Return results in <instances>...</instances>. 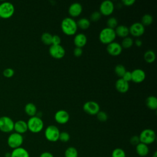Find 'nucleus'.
I'll return each instance as SVG.
<instances>
[{"instance_id": "f257e3e1", "label": "nucleus", "mask_w": 157, "mask_h": 157, "mask_svg": "<svg viewBox=\"0 0 157 157\" xmlns=\"http://www.w3.org/2000/svg\"><path fill=\"white\" fill-rule=\"evenodd\" d=\"M62 31L67 36H73L77 31L76 21L71 17H66L63 19L61 23Z\"/></svg>"}, {"instance_id": "f03ea898", "label": "nucleus", "mask_w": 157, "mask_h": 157, "mask_svg": "<svg viewBox=\"0 0 157 157\" xmlns=\"http://www.w3.org/2000/svg\"><path fill=\"white\" fill-rule=\"evenodd\" d=\"M28 129L33 133H38L44 128V122L41 118L36 115L29 118L27 121Z\"/></svg>"}, {"instance_id": "7ed1b4c3", "label": "nucleus", "mask_w": 157, "mask_h": 157, "mask_svg": "<svg viewBox=\"0 0 157 157\" xmlns=\"http://www.w3.org/2000/svg\"><path fill=\"white\" fill-rule=\"evenodd\" d=\"M115 37L116 34L115 30L107 27L103 28L99 34L100 41L104 44H109L113 42Z\"/></svg>"}, {"instance_id": "20e7f679", "label": "nucleus", "mask_w": 157, "mask_h": 157, "mask_svg": "<svg viewBox=\"0 0 157 157\" xmlns=\"http://www.w3.org/2000/svg\"><path fill=\"white\" fill-rule=\"evenodd\" d=\"M140 142L146 145L153 143L156 139V134L151 129H144L139 136Z\"/></svg>"}, {"instance_id": "39448f33", "label": "nucleus", "mask_w": 157, "mask_h": 157, "mask_svg": "<svg viewBox=\"0 0 157 157\" xmlns=\"http://www.w3.org/2000/svg\"><path fill=\"white\" fill-rule=\"evenodd\" d=\"M60 131L59 129L55 125L48 126L44 132L46 139L50 142H55L59 140Z\"/></svg>"}, {"instance_id": "423d86ee", "label": "nucleus", "mask_w": 157, "mask_h": 157, "mask_svg": "<svg viewBox=\"0 0 157 157\" xmlns=\"http://www.w3.org/2000/svg\"><path fill=\"white\" fill-rule=\"evenodd\" d=\"M14 12L15 7L11 2H4L0 4V18H10L13 15Z\"/></svg>"}, {"instance_id": "0eeeda50", "label": "nucleus", "mask_w": 157, "mask_h": 157, "mask_svg": "<svg viewBox=\"0 0 157 157\" xmlns=\"http://www.w3.org/2000/svg\"><path fill=\"white\" fill-rule=\"evenodd\" d=\"M23 142V137L21 134L17 132H13L10 134L7 139L8 145L13 148L20 147Z\"/></svg>"}, {"instance_id": "6e6552de", "label": "nucleus", "mask_w": 157, "mask_h": 157, "mask_svg": "<svg viewBox=\"0 0 157 157\" xmlns=\"http://www.w3.org/2000/svg\"><path fill=\"white\" fill-rule=\"evenodd\" d=\"M14 122L9 117L2 116L0 117V131L4 132H10L13 130Z\"/></svg>"}, {"instance_id": "1a4fd4ad", "label": "nucleus", "mask_w": 157, "mask_h": 157, "mask_svg": "<svg viewBox=\"0 0 157 157\" xmlns=\"http://www.w3.org/2000/svg\"><path fill=\"white\" fill-rule=\"evenodd\" d=\"M83 109L85 112L89 115H96L100 111V107L98 102L93 101H89L84 103Z\"/></svg>"}, {"instance_id": "9d476101", "label": "nucleus", "mask_w": 157, "mask_h": 157, "mask_svg": "<svg viewBox=\"0 0 157 157\" xmlns=\"http://www.w3.org/2000/svg\"><path fill=\"white\" fill-rule=\"evenodd\" d=\"M114 10V4L110 0H105L101 2L99 7V12L101 15L108 16L111 15Z\"/></svg>"}, {"instance_id": "9b49d317", "label": "nucleus", "mask_w": 157, "mask_h": 157, "mask_svg": "<svg viewBox=\"0 0 157 157\" xmlns=\"http://www.w3.org/2000/svg\"><path fill=\"white\" fill-rule=\"evenodd\" d=\"M65 50L61 45H51L49 48L50 55L55 59H61L65 55Z\"/></svg>"}, {"instance_id": "f8f14e48", "label": "nucleus", "mask_w": 157, "mask_h": 157, "mask_svg": "<svg viewBox=\"0 0 157 157\" xmlns=\"http://www.w3.org/2000/svg\"><path fill=\"white\" fill-rule=\"evenodd\" d=\"M129 33L135 37H139L144 34L145 26L140 22H135L129 28Z\"/></svg>"}, {"instance_id": "ddd939ff", "label": "nucleus", "mask_w": 157, "mask_h": 157, "mask_svg": "<svg viewBox=\"0 0 157 157\" xmlns=\"http://www.w3.org/2000/svg\"><path fill=\"white\" fill-rule=\"evenodd\" d=\"M69 114L65 110H59L55 113L54 118L55 121L61 124H66L69 120Z\"/></svg>"}, {"instance_id": "4468645a", "label": "nucleus", "mask_w": 157, "mask_h": 157, "mask_svg": "<svg viewBox=\"0 0 157 157\" xmlns=\"http://www.w3.org/2000/svg\"><path fill=\"white\" fill-rule=\"evenodd\" d=\"M106 48L108 53L112 56L119 55L120 54H121L123 50L121 44L114 41L107 44Z\"/></svg>"}, {"instance_id": "2eb2a0df", "label": "nucleus", "mask_w": 157, "mask_h": 157, "mask_svg": "<svg viewBox=\"0 0 157 157\" xmlns=\"http://www.w3.org/2000/svg\"><path fill=\"white\" fill-rule=\"evenodd\" d=\"M145 78V73L141 69H135L131 72V80L139 83L142 82Z\"/></svg>"}, {"instance_id": "dca6fc26", "label": "nucleus", "mask_w": 157, "mask_h": 157, "mask_svg": "<svg viewBox=\"0 0 157 157\" xmlns=\"http://www.w3.org/2000/svg\"><path fill=\"white\" fill-rule=\"evenodd\" d=\"M82 12V6L79 2L72 3L68 9L69 15L72 17H76L80 15Z\"/></svg>"}, {"instance_id": "f3484780", "label": "nucleus", "mask_w": 157, "mask_h": 157, "mask_svg": "<svg viewBox=\"0 0 157 157\" xmlns=\"http://www.w3.org/2000/svg\"><path fill=\"white\" fill-rule=\"evenodd\" d=\"M129 85L128 82L124 80L123 78H120L118 79L115 82V88L116 90L121 93H125L129 90Z\"/></svg>"}, {"instance_id": "a211bd4d", "label": "nucleus", "mask_w": 157, "mask_h": 157, "mask_svg": "<svg viewBox=\"0 0 157 157\" xmlns=\"http://www.w3.org/2000/svg\"><path fill=\"white\" fill-rule=\"evenodd\" d=\"M13 129L15 131V132H17L20 134L26 132L28 130L27 122L23 120L17 121L16 122L14 123Z\"/></svg>"}, {"instance_id": "6ab92c4d", "label": "nucleus", "mask_w": 157, "mask_h": 157, "mask_svg": "<svg viewBox=\"0 0 157 157\" xmlns=\"http://www.w3.org/2000/svg\"><path fill=\"white\" fill-rule=\"evenodd\" d=\"M87 42L86 36L83 33L77 34L74 39V43L76 47L82 48Z\"/></svg>"}, {"instance_id": "aec40b11", "label": "nucleus", "mask_w": 157, "mask_h": 157, "mask_svg": "<svg viewBox=\"0 0 157 157\" xmlns=\"http://www.w3.org/2000/svg\"><path fill=\"white\" fill-rule=\"evenodd\" d=\"M136 151L139 156L144 157L148 154L149 148L147 145L140 142L136 146Z\"/></svg>"}, {"instance_id": "412c9836", "label": "nucleus", "mask_w": 157, "mask_h": 157, "mask_svg": "<svg viewBox=\"0 0 157 157\" xmlns=\"http://www.w3.org/2000/svg\"><path fill=\"white\" fill-rule=\"evenodd\" d=\"M114 30H115L116 36H118L119 37H123V38L127 37L129 33V28L124 25H118Z\"/></svg>"}, {"instance_id": "4be33fe9", "label": "nucleus", "mask_w": 157, "mask_h": 157, "mask_svg": "<svg viewBox=\"0 0 157 157\" xmlns=\"http://www.w3.org/2000/svg\"><path fill=\"white\" fill-rule=\"evenodd\" d=\"M10 157H29V155L25 148L20 147L12 150Z\"/></svg>"}, {"instance_id": "5701e85b", "label": "nucleus", "mask_w": 157, "mask_h": 157, "mask_svg": "<svg viewBox=\"0 0 157 157\" xmlns=\"http://www.w3.org/2000/svg\"><path fill=\"white\" fill-rule=\"evenodd\" d=\"M145 104L148 109L156 110L157 109V98L155 96H150L147 98Z\"/></svg>"}, {"instance_id": "b1692460", "label": "nucleus", "mask_w": 157, "mask_h": 157, "mask_svg": "<svg viewBox=\"0 0 157 157\" xmlns=\"http://www.w3.org/2000/svg\"><path fill=\"white\" fill-rule=\"evenodd\" d=\"M25 111L28 115L31 117L36 115L37 108H36V106L33 103L29 102L25 105Z\"/></svg>"}, {"instance_id": "393cba45", "label": "nucleus", "mask_w": 157, "mask_h": 157, "mask_svg": "<svg viewBox=\"0 0 157 157\" xmlns=\"http://www.w3.org/2000/svg\"><path fill=\"white\" fill-rule=\"evenodd\" d=\"M76 23L77 27L83 30L88 29L90 26V21L86 18H81Z\"/></svg>"}, {"instance_id": "a878e982", "label": "nucleus", "mask_w": 157, "mask_h": 157, "mask_svg": "<svg viewBox=\"0 0 157 157\" xmlns=\"http://www.w3.org/2000/svg\"><path fill=\"white\" fill-rule=\"evenodd\" d=\"M144 59L147 63H153L156 58V55L155 53L151 50H148L146 51L144 53Z\"/></svg>"}, {"instance_id": "bb28decb", "label": "nucleus", "mask_w": 157, "mask_h": 157, "mask_svg": "<svg viewBox=\"0 0 157 157\" xmlns=\"http://www.w3.org/2000/svg\"><path fill=\"white\" fill-rule=\"evenodd\" d=\"M64 157H78V151L74 147H69L64 151Z\"/></svg>"}, {"instance_id": "cd10ccee", "label": "nucleus", "mask_w": 157, "mask_h": 157, "mask_svg": "<svg viewBox=\"0 0 157 157\" xmlns=\"http://www.w3.org/2000/svg\"><path fill=\"white\" fill-rule=\"evenodd\" d=\"M42 42L47 45H51L52 41V35L47 32L44 33L41 36Z\"/></svg>"}, {"instance_id": "c85d7f7f", "label": "nucleus", "mask_w": 157, "mask_h": 157, "mask_svg": "<svg viewBox=\"0 0 157 157\" xmlns=\"http://www.w3.org/2000/svg\"><path fill=\"white\" fill-rule=\"evenodd\" d=\"M153 21V17L148 13H146L141 18V23L145 26H149L150 25Z\"/></svg>"}, {"instance_id": "c756f323", "label": "nucleus", "mask_w": 157, "mask_h": 157, "mask_svg": "<svg viewBox=\"0 0 157 157\" xmlns=\"http://www.w3.org/2000/svg\"><path fill=\"white\" fill-rule=\"evenodd\" d=\"M133 43L134 42L132 39L130 37L127 36L126 37H124L123 39L122 40L121 46L122 47V48H129L132 46Z\"/></svg>"}, {"instance_id": "7c9ffc66", "label": "nucleus", "mask_w": 157, "mask_h": 157, "mask_svg": "<svg viewBox=\"0 0 157 157\" xmlns=\"http://www.w3.org/2000/svg\"><path fill=\"white\" fill-rule=\"evenodd\" d=\"M126 71L125 67L121 64H117L115 67V72L116 75L121 78L123 77V75H124Z\"/></svg>"}, {"instance_id": "2f4dec72", "label": "nucleus", "mask_w": 157, "mask_h": 157, "mask_svg": "<svg viewBox=\"0 0 157 157\" xmlns=\"http://www.w3.org/2000/svg\"><path fill=\"white\" fill-rule=\"evenodd\" d=\"M112 157H126V153L123 149L116 148L112 152Z\"/></svg>"}, {"instance_id": "473e14b6", "label": "nucleus", "mask_w": 157, "mask_h": 157, "mask_svg": "<svg viewBox=\"0 0 157 157\" xmlns=\"http://www.w3.org/2000/svg\"><path fill=\"white\" fill-rule=\"evenodd\" d=\"M107 28L114 29V28H115L118 26L117 19L113 17H110L107 21Z\"/></svg>"}, {"instance_id": "72a5a7b5", "label": "nucleus", "mask_w": 157, "mask_h": 157, "mask_svg": "<svg viewBox=\"0 0 157 157\" xmlns=\"http://www.w3.org/2000/svg\"><path fill=\"white\" fill-rule=\"evenodd\" d=\"M70 139V135L66 131L61 132L59 136V140L63 142H67Z\"/></svg>"}, {"instance_id": "f704fd0d", "label": "nucleus", "mask_w": 157, "mask_h": 157, "mask_svg": "<svg viewBox=\"0 0 157 157\" xmlns=\"http://www.w3.org/2000/svg\"><path fill=\"white\" fill-rule=\"evenodd\" d=\"M97 118L100 121H105L108 119V115L106 112L104 111H99L97 114Z\"/></svg>"}, {"instance_id": "c9c22d12", "label": "nucleus", "mask_w": 157, "mask_h": 157, "mask_svg": "<svg viewBox=\"0 0 157 157\" xmlns=\"http://www.w3.org/2000/svg\"><path fill=\"white\" fill-rule=\"evenodd\" d=\"M101 14L98 11H94L93 12L91 15H90V20L93 21H97L100 20L101 17Z\"/></svg>"}, {"instance_id": "e433bc0d", "label": "nucleus", "mask_w": 157, "mask_h": 157, "mask_svg": "<svg viewBox=\"0 0 157 157\" xmlns=\"http://www.w3.org/2000/svg\"><path fill=\"white\" fill-rule=\"evenodd\" d=\"M2 74H3L4 76H5L6 77L9 78L13 75L14 71L12 68H6L3 71Z\"/></svg>"}, {"instance_id": "4c0bfd02", "label": "nucleus", "mask_w": 157, "mask_h": 157, "mask_svg": "<svg viewBox=\"0 0 157 157\" xmlns=\"http://www.w3.org/2000/svg\"><path fill=\"white\" fill-rule=\"evenodd\" d=\"M61 43V38L58 35L52 36V45H60Z\"/></svg>"}, {"instance_id": "58836bf2", "label": "nucleus", "mask_w": 157, "mask_h": 157, "mask_svg": "<svg viewBox=\"0 0 157 157\" xmlns=\"http://www.w3.org/2000/svg\"><path fill=\"white\" fill-rule=\"evenodd\" d=\"M130 143L133 145H137L138 144L140 143L139 137L137 136H133L130 139Z\"/></svg>"}, {"instance_id": "ea45409f", "label": "nucleus", "mask_w": 157, "mask_h": 157, "mask_svg": "<svg viewBox=\"0 0 157 157\" xmlns=\"http://www.w3.org/2000/svg\"><path fill=\"white\" fill-rule=\"evenodd\" d=\"M124 80L128 82L131 80V72L130 71H126L123 77H121Z\"/></svg>"}, {"instance_id": "a19ab883", "label": "nucleus", "mask_w": 157, "mask_h": 157, "mask_svg": "<svg viewBox=\"0 0 157 157\" xmlns=\"http://www.w3.org/2000/svg\"><path fill=\"white\" fill-rule=\"evenodd\" d=\"M73 53H74V56H77V57H78V56H80L82 53H83V50L82 48H80V47H76L74 49V51H73Z\"/></svg>"}, {"instance_id": "79ce46f5", "label": "nucleus", "mask_w": 157, "mask_h": 157, "mask_svg": "<svg viewBox=\"0 0 157 157\" xmlns=\"http://www.w3.org/2000/svg\"><path fill=\"white\" fill-rule=\"evenodd\" d=\"M135 0H122L121 2L126 6H131L135 3Z\"/></svg>"}, {"instance_id": "37998d69", "label": "nucleus", "mask_w": 157, "mask_h": 157, "mask_svg": "<svg viewBox=\"0 0 157 157\" xmlns=\"http://www.w3.org/2000/svg\"><path fill=\"white\" fill-rule=\"evenodd\" d=\"M39 157H54L53 154L48 151H45L40 154Z\"/></svg>"}, {"instance_id": "c03bdc74", "label": "nucleus", "mask_w": 157, "mask_h": 157, "mask_svg": "<svg viewBox=\"0 0 157 157\" xmlns=\"http://www.w3.org/2000/svg\"><path fill=\"white\" fill-rule=\"evenodd\" d=\"M135 44L137 47H140L142 45V42L140 39H136L135 41Z\"/></svg>"}, {"instance_id": "a18cd8bd", "label": "nucleus", "mask_w": 157, "mask_h": 157, "mask_svg": "<svg viewBox=\"0 0 157 157\" xmlns=\"http://www.w3.org/2000/svg\"><path fill=\"white\" fill-rule=\"evenodd\" d=\"M152 157H157V152H156V151H155V152L154 153V154H153V155Z\"/></svg>"}]
</instances>
